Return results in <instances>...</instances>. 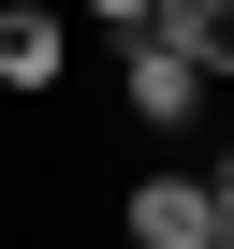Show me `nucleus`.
<instances>
[{
	"label": "nucleus",
	"mask_w": 234,
	"mask_h": 249,
	"mask_svg": "<svg viewBox=\"0 0 234 249\" xmlns=\"http://www.w3.org/2000/svg\"><path fill=\"white\" fill-rule=\"evenodd\" d=\"M117 103H132L147 132H190V117H205V59L161 44V30H117Z\"/></svg>",
	"instance_id": "nucleus-1"
},
{
	"label": "nucleus",
	"mask_w": 234,
	"mask_h": 249,
	"mask_svg": "<svg viewBox=\"0 0 234 249\" xmlns=\"http://www.w3.org/2000/svg\"><path fill=\"white\" fill-rule=\"evenodd\" d=\"M117 220H132L147 249H219V205H205V176H190V161L132 176V191H117Z\"/></svg>",
	"instance_id": "nucleus-2"
},
{
	"label": "nucleus",
	"mask_w": 234,
	"mask_h": 249,
	"mask_svg": "<svg viewBox=\"0 0 234 249\" xmlns=\"http://www.w3.org/2000/svg\"><path fill=\"white\" fill-rule=\"evenodd\" d=\"M59 73H73V15H59V0H0V88L44 103Z\"/></svg>",
	"instance_id": "nucleus-3"
},
{
	"label": "nucleus",
	"mask_w": 234,
	"mask_h": 249,
	"mask_svg": "<svg viewBox=\"0 0 234 249\" xmlns=\"http://www.w3.org/2000/svg\"><path fill=\"white\" fill-rule=\"evenodd\" d=\"M147 30L205 59V88H234V0H147Z\"/></svg>",
	"instance_id": "nucleus-4"
},
{
	"label": "nucleus",
	"mask_w": 234,
	"mask_h": 249,
	"mask_svg": "<svg viewBox=\"0 0 234 249\" xmlns=\"http://www.w3.org/2000/svg\"><path fill=\"white\" fill-rule=\"evenodd\" d=\"M73 15H88V30H147V0H73Z\"/></svg>",
	"instance_id": "nucleus-5"
},
{
	"label": "nucleus",
	"mask_w": 234,
	"mask_h": 249,
	"mask_svg": "<svg viewBox=\"0 0 234 249\" xmlns=\"http://www.w3.org/2000/svg\"><path fill=\"white\" fill-rule=\"evenodd\" d=\"M205 205H219V249H234V147H219V176H205Z\"/></svg>",
	"instance_id": "nucleus-6"
}]
</instances>
